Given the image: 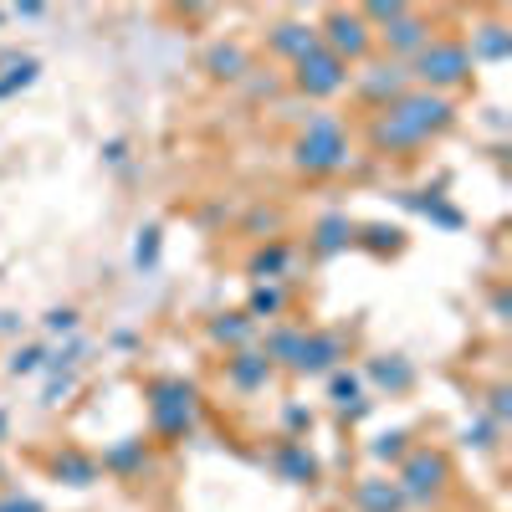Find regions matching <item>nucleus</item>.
Segmentation results:
<instances>
[{
  "label": "nucleus",
  "instance_id": "33",
  "mask_svg": "<svg viewBox=\"0 0 512 512\" xmlns=\"http://www.w3.org/2000/svg\"><path fill=\"white\" fill-rule=\"evenodd\" d=\"M282 425H287V436H292V441H308V431H313V410L287 405V410H282Z\"/></svg>",
  "mask_w": 512,
  "mask_h": 512
},
{
  "label": "nucleus",
  "instance_id": "23",
  "mask_svg": "<svg viewBox=\"0 0 512 512\" xmlns=\"http://www.w3.org/2000/svg\"><path fill=\"white\" fill-rule=\"evenodd\" d=\"M241 313H246L251 323H267V318H282V313H287V292H282L277 282H256Z\"/></svg>",
  "mask_w": 512,
  "mask_h": 512
},
{
  "label": "nucleus",
  "instance_id": "38",
  "mask_svg": "<svg viewBox=\"0 0 512 512\" xmlns=\"http://www.w3.org/2000/svg\"><path fill=\"white\" fill-rule=\"evenodd\" d=\"M277 226H282L277 210H256V216H251V231H256V236H262V231H277Z\"/></svg>",
  "mask_w": 512,
  "mask_h": 512
},
{
  "label": "nucleus",
  "instance_id": "1",
  "mask_svg": "<svg viewBox=\"0 0 512 512\" xmlns=\"http://www.w3.org/2000/svg\"><path fill=\"white\" fill-rule=\"evenodd\" d=\"M456 123V103L446 93H425V88H410L400 93L395 103H384L369 123V144L379 154H410L420 144H431L436 134Z\"/></svg>",
  "mask_w": 512,
  "mask_h": 512
},
{
  "label": "nucleus",
  "instance_id": "32",
  "mask_svg": "<svg viewBox=\"0 0 512 512\" xmlns=\"http://www.w3.org/2000/svg\"><path fill=\"white\" fill-rule=\"evenodd\" d=\"M487 420H497V425L512 420V390H507V384H492V390H487Z\"/></svg>",
  "mask_w": 512,
  "mask_h": 512
},
{
  "label": "nucleus",
  "instance_id": "7",
  "mask_svg": "<svg viewBox=\"0 0 512 512\" xmlns=\"http://www.w3.org/2000/svg\"><path fill=\"white\" fill-rule=\"evenodd\" d=\"M292 88L303 93V98H313V103H323V98H338L349 88V67L338 62L333 52H308L303 62H292Z\"/></svg>",
  "mask_w": 512,
  "mask_h": 512
},
{
  "label": "nucleus",
  "instance_id": "36",
  "mask_svg": "<svg viewBox=\"0 0 512 512\" xmlns=\"http://www.w3.org/2000/svg\"><path fill=\"white\" fill-rule=\"evenodd\" d=\"M72 390H77V379H72V374H62V379H52V384H47V395H41V405H62Z\"/></svg>",
  "mask_w": 512,
  "mask_h": 512
},
{
  "label": "nucleus",
  "instance_id": "40",
  "mask_svg": "<svg viewBox=\"0 0 512 512\" xmlns=\"http://www.w3.org/2000/svg\"><path fill=\"white\" fill-rule=\"evenodd\" d=\"M103 154H108V164H123V154H128V144H123V139H108V149H103Z\"/></svg>",
  "mask_w": 512,
  "mask_h": 512
},
{
  "label": "nucleus",
  "instance_id": "11",
  "mask_svg": "<svg viewBox=\"0 0 512 512\" xmlns=\"http://www.w3.org/2000/svg\"><path fill=\"white\" fill-rule=\"evenodd\" d=\"M277 379V369H272V359L262 354V349H236V354H226V384L236 395H256V390H267V384Z\"/></svg>",
  "mask_w": 512,
  "mask_h": 512
},
{
  "label": "nucleus",
  "instance_id": "30",
  "mask_svg": "<svg viewBox=\"0 0 512 512\" xmlns=\"http://www.w3.org/2000/svg\"><path fill=\"white\" fill-rule=\"evenodd\" d=\"M41 77V62L36 57H21L6 77H0V98H11V93H21V88H31V82Z\"/></svg>",
  "mask_w": 512,
  "mask_h": 512
},
{
  "label": "nucleus",
  "instance_id": "25",
  "mask_svg": "<svg viewBox=\"0 0 512 512\" xmlns=\"http://www.w3.org/2000/svg\"><path fill=\"white\" fill-rule=\"evenodd\" d=\"M405 205H410V210H420L425 221H436L441 231H461V210H451V205H446L441 195H431V190H410V195H405Z\"/></svg>",
  "mask_w": 512,
  "mask_h": 512
},
{
  "label": "nucleus",
  "instance_id": "28",
  "mask_svg": "<svg viewBox=\"0 0 512 512\" xmlns=\"http://www.w3.org/2000/svg\"><path fill=\"white\" fill-rule=\"evenodd\" d=\"M405 451H410V431H400V425H395V431H379V436L369 441V456L384 461V466H400Z\"/></svg>",
  "mask_w": 512,
  "mask_h": 512
},
{
  "label": "nucleus",
  "instance_id": "43",
  "mask_svg": "<svg viewBox=\"0 0 512 512\" xmlns=\"http://www.w3.org/2000/svg\"><path fill=\"white\" fill-rule=\"evenodd\" d=\"M0 436H6V410H0Z\"/></svg>",
  "mask_w": 512,
  "mask_h": 512
},
{
  "label": "nucleus",
  "instance_id": "19",
  "mask_svg": "<svg viewBox=\"0 0 512 512\" xmlns=\"http://www.w3.org/2000/svg\"><path fill=\"white\" fill-rule=\"evenodd\" d=\"M205 72L216 82H246L251 72V52L241 47V41H216V47L205 52Z\"/></svg>",
  "mask_w": 512,
  "mask_h": 512
},
{
  "label": "nucleus",
  "instance_id": "22",
  "mask_svg": "<svg viewBox=\"0 0 512 512\" xmlns=\"http://www.w3.org/2000/svg\"><path fill=\"white\" fill-rule=\"evenodd\" d=\"M303 333H308V328H292V323H272V328H267L262 354L272 359V369H292L297 349H303Z\"/></svg>",
  "mask_w": 512,
  "mask_h": 512
},
{
  "label": "nucleus",
  "instance_id": "2",
  "mask_svg": "<svg viewBox=\"0 0 512 512\" xmlns=\"http://www.w3.org/2000/svg\"><path fill=\"white\" fill-rule=\"evenodd\" d=\"M200 420V390L180 374L149 379V425L159 441H185Z\"/></svg>",
  "mask_w": 512,
  "mask_h": 512
},
{
  "label": "nucleus",
  "instance_id": "10",
  "mask_svg": "<svg viewBox=\"0 0 512 512\" xmlns=\"http://www.w3.org/2000/svg\"><path fill=\"white\" fill-rule=\"evenodd\" d=\"M374 41H384V52H390V62H415L420 52H425V41H431V21H425L420 11H405L400 21H390Z\"/></svg>",
  "mask_w": 512,
  "mask_h": 512
},
{
  "label": "nucleus",
  "instance_id": "18",
  "mask_svg": "<svg viewBox=\"0 0 512 512\" xmlns=\"http://www.w3.org/2000/svg\"><path fill=\"white\" fill-rule=\"evenodd\" d=\"M354 236H359V226L344 216V210H328V216H318V226H313V251L318 256H338V251L354 246Z\"/></svg>",
  "mask_w": 512,
  "mask_h": 512
},
{
  "label": "nucleus",
  "instance_id": "34",
  "mask_svg": "<svg viewBox=\"0 0 512 512\" xmlns=\"http://www.w3.org/2000/svg\"><path fill=\"white\" fill-rule=\"evenodd\" d=\"M497 431H502V425L482 415L477 425H466V446H477V451H492V446H497Z\"/></svg>",
  "mask_w": 512,
  "mask_h": 512
},
{
  "label": "nucleus",
  "instance_id": "14",
  "mask_svg": "<svg viewBox=\"0 0 512 512\" xmlns=\"http://www.w3.org/2000/svg\"><path fill=\"white\" fill-rule=\"evenodd\" d=\"M98 466H103L108 477H144L149 472V441L144 436H123V441H113L98 456Z\"/></svg>",
  "mask_w": 512,
  "mask_h": 512
},
{
  "label": "nucleus",
  "instance_id": "20",
  "mask_svg": "<svg viewBox=\"0 0 512 512\" xmlns=\"http://www.w3.org/2000/svg\"><path fill=\"white\" fill-rule=\"evenodd\" d=\"M205 333H210V344L216 349H251V338H256V323L246 318V313H216L205 323Z\"/></svg>",
  "mask_w": 512,
  "mask_h": 512
},
{
  "label": "nucleus",
  "instance_id": "35",
  "mask_svg": "<svg viewBox=\"0 0 512 512\" xmlns=\"http://www.w3.org/2000/svg\"><path fill=\"white\" fill-rule=\"evenodd\" d=\"M41 323H47V333H77V308H52Z\"/></svg>",
  "mask_w": 512,
  "mask_h": 512
},
{
  "label": "nucleus",
  "instance_id": "29",
  "mask_svg": "<svg viewBox=\"0 0 512 512\" xmlns=\"http://www.w3.org/2000/svg\"><path fill=\"white\" fill-rule=\"evenodd\" d=\"M11 379H31V374H41V369H47V349H41V344H21L16 354H11Z\"/></svg>",
  "mask_w": 512,
  "mask_h": 512
},
{
  "label": "nucleus",
  "instance_id": "41",
  "mask_svg": "<svg viewBox=\"0 0 512 512\" xmlns=\"http://www.w3.org/2000/svg\"><path fill=\"white\" fill-rule=\"evenodd\" d=\"M11 16H26V21H36V16H47V6H36V0H31V6H16Z\"/></svg>",
  "mask_w": 512,
  "mask_h": 512
},
{
  "label": "nucleus",
  "instance_id": "5",
  "mask_svg": "<svg viewBox=\"0 0 512 512\" xmlns=\"http://www.w3.org/2000/svg\"><path fill=\"white\" fill-rule=\"evenodd\" d=\"M395 487L405 497V507H431L446 497L451 487V456L441 446H410L405 461L395 466Z\"/></svg>",
  "mask_w": 512,
  "mask_h": 512
},
{
  "label": "nucleus",
  "instance_id": "27",
  "mask_svg": "<svg viewBox=\"0 0 512 512\" xmlns=\"http://www.w3.org/2000/svg\"><path fill=\"white\" fill-rule=\"evenodd\" d=\"M354 246H364V251H374V256H390V251H400L405 246V231L400 226H364L359 236H354Z\"/></svg>",
  "mask_w": 512,
  "mask_h": 512
},
{
  "label": "nucleus",
  "instance_id": "39",
  "mask_svg": "<svg viewBox=\"0 0 512 512\" xmlns=\"http://www.w3.org/2000/svg\"><path fill=\"white\" fill-rule=\"evenodd\" d=\"M507 313H512V292H507V287H497V292H492V318H497V323H507Z\"/></svg>",
  "mask_w": 512,
  "mask_h": 512
},
{
  "label": "nucleus",
  "instance_id": "8",
  "mask_svg": "<svg viewBox=\"0 0 512 512\" xmlns=\"http://www.w3.org/2000/svg\"><path fill=\"white\" fill-rule=\"evenodd\" d=\"M349 359V344H344V333H328V328H308L303 333V349H297L292 369L287 374H333V369H344Z\"/></svg>",
  "mask_w": 512,
  "mask_h": 512
},
{
  "label": "nucleus",
  "instance_id": "16",
  "mask_svg": "<svg viewBox=\"0 0 512 512\" xmlns=\"http://www.w3.org/2000/svg\"><path fill=\"white\" fill-rule=\"evenodd\" d=\"M52 477H57V482H67V487H93V482L103 477V466H98V456H93V451H82V446H62V451L52 456Z\"/></svg>",
  "mask_w": 512,
  "mask_h": 512
},
{
  "label": "nucleus",
  "instance_id": "4",
  "mask_svg": "<svg viewBox=\"0 0 512 512\" xmlns=\"http://www.w3.org/2000/svg\"><path fill=\"white\" fill-rule=\"evenodd\" d=\"M472 52H466V41L461 36H431L425 41V52L405 67L425 93H446L451 98V88H461V82H472Z\"/></svg>",
  "mask_w": 512,
  "mask_h": 512
},
{
  "label": "nucleus",
  "instance_id": "3",
  "mask_svg": "<svg viewBox=\"0 0 512 512\" xmlns=\"http://www.w3.org/2000/svg\"><path fill=\"white\" fill-rule=\"evenodd\" d=\"M349 128L344 118H333V113H313L303 123V134H297L292 144V159L297 169H308V175H338V169L349 164Z\"/></svg>",
  "mask_w": 512,
  "mask_h": 512
},
{
  "label": "nucleus",
  "instance_id": "21",
  "mask_svg": "<svg viewBox=\"0 0 512 512\" xmlns=\"http://www.w3.org/2000/svg\"><path fill=\"white\" fill-rule=\"evenodd\" d=\"M466 52H472V62H507V57H512V31H507L502 21H487V26L472 31Z\"/></svg>",
  "mask_w": 512,
  "mask_h": 512
},
{
  "label": "nucleus",
  "instance_id": "6",
  "mask_svg": "<svg viewBox=\"0 0 512 512\" xmlns=\"http://www.w3.org/2000/svg\"><path fill=\"white\" fill-rule=\"evenodd\" d=\"M318 41H323V52H333L344 67H354V62H364L374 52V31L364 26L359 11H344V6L318 21Z\"/></svg>",
  "mask_w": 512,
  "mask_h": 512
},
{
  "label": "nucleus",
  "instance_id": "31",
  "mask_svg": "<svg viewBox=\"0 0 512 512\" xmlns=\"http://www.w3.org/2000/svg\"><path fill=\"white\" fill-rule=\"evenodd\" d=\"M159 236H164L159 226H144V231H139V241H134V267H139V272H149V267L159 262Z\"/></svg>",
  "mask_w": 512,
  "mask_h": 512
},
{
  "label": "nucleus",
  "instance_id": "13",
  "mask_svg": "<svg viewBox=\"0 0 512 512\" xmlns=\"http://www.w3.org/2000/svg\"><path fill=\"white\" fill-rule=\"evenodd\" d=\"M267 47L282 57V62H303L308 52H318L323 41H318V26L313 21H277L267 31Z\"/></svg>",
  "mask_w": 512,
  "mask_h": 512
},
{
  "label": "nucleus",
  "instance_id": "9",
  "mask_svg": "<svg viewBox=\"0 0 512 512\" xmlns=\"http://www.w3.org/2000/svg\"><path fill=\"white\" fill-rule=\"evenodd\" d=\"M272 472H277L287 487H318L323 461L313 456V446H308V441L282 436V441H277V451H272Z\"/></svg>",
  "mask_w": 512,
  "mask_h": 512
},
{
  "label": "nucleus",
  "instance_id": "17",
  "mask_svg": "<svg viewBox=\"0 0 512 512\" xmlns=\"http://www.w3.org/2000/svg\"><path fill=\"white\" fill-rule=\"evenodd\" d=\"M364 379H374L384 395H405V390H415V364L405 354H379L364 364Z\"/></svg>",
  "mask_w": 512,
  "mask_h": 512
},
{
  "label": "nucleus",
  "instance_id": "37",
  "mask_svg": "<svg viewBox=\"0 0 512 512\" xmlns=\"http://www.w3.org/2000/svg\"><path fill=\"white\" fill-rule=\"evenodd\" d=\"M0 512H41V502H36V497L11 492V497H0Z\"/></svg>",
  "mask_w": 512,
  "mask_h": 512
},
{
  "label": "nucleus",
  "instance_id": "42",
  "mask_svg": "<svg viewBox=\"0 0 512 512\" xmlns=\"http://www.w3.org/2000/svg\"><path fill=\"white\" fill-rule=\"evenodd\" d=\"M6 21H11V11H6V6H0V26H6Z\"/></svg>",
  "mask_w": 512,
  "mask_h": 512
},
{
  "label": "nucleus",
  "instance_id": "12",
  "mask_svg": "<svg viewBox=\"0 0 512 512\" xmlns=\"http://www.w3.org/2000/svg\"><path fill=\"white\" fill-rule=\"evenodd\" d=\"M359 93H364V98L374 103V113H379L384 103H395L400 93H410V72H405L400 62L384 57V62H374V67L359 72Z\"/></svg>",
  "mask_w": 512,
  "mask_h": 512
},
{
  "label": "nucleus",
  "instance_id": "15",
  "mask_svg": "<svg viewBox=\"0 0 512 512\" xmlns=\"http://www.w3.org/2000/svg\"><path fill=\"white\" fill-rule=\"evenodd\" d=\"M349 502H354V512H405V497H400L395 477H359Z\"/></svg>",
  "mask_w": 512,
  "mask_h": 512
},
{
  "label": "nucleus",
  "instance_id": "24",
  "mask_svg": "<svg viewBox=\"0 0 512 512\" xmlns=\"http://www.w3.org/2000/svg\"><path fill=\"white\" fill-rule=\"evenodd\" d=\"M287 262H292V251H287L282 241H267V246H256V251H251L246 272H251L256 282H277V277L287 272Z\"/></svg>",
  "mask_w": 512,
  "mask_h": 512
},
{
  "label": "nucleus",
  "instance_id": "26",
  "mask_svg": "<svg viewBox=\"0 0 512 512\" xmlns=\"http://www.w3.org/2000/svg\"><path fill=\"white\" fill-rule=\"evenodd\" d=\"M328 400L338 405V415H344L354 400H364V374L359 369H333L328 374Z\"/></svg>",
  "mask_w": 512,
  "mask_h": 512
}]
</instances>
